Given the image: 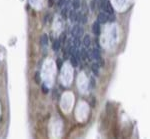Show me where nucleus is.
I'll return each instance as SVG.
<instances>
[{"instance_id":"obj_19","label":"nucleus","mask_w":150,"mask_h":139,"mask_svg":"<svg viewBox=\"0 0 150 139\" xmlns=\"http://www.w3.org/2000/svg\"><path fill=\"white\" fill-rule=\"evenodd\" d=\"M64 3H65V0H58V5L59 6H62Z\"/></svg>"},{"instance_id":"obj_7","label":"nucleus","mask_w":150,"mask_h":139,"mask_svg":"<svg viewBox=\"0 0 150 139\" xmlns=\"http://www.w3.org/2000/svg\"><path fill=\"white\" fill-rule=\"evenodd\" d=\"M83 44L86 48L90 47V45H91V38H90V36H89V35H85V36H84Z\"/></svg>"},{"instance_id":"obj_6","label":"nucleus","mask_w":150,"mask_h":139,"mask_svg":"<svg viewBox=\"0 0 150 139\" xmlns=\"http://www.w3.org/2000/svg\"><path fill=\"white\" fill-rule=\"evenodd\" d=\"M69 18H70L71 22L77 21V13L75 11V9L74 10H70V12H69Z\"/></svg>"},{"instance_id":"obj_13","label":"nucleus","mask_w":150,"mask_h":139,"mask_svg":"<svg viewBox=\"0 0 150 139\" xmlns=\"http://www.w3.org/2000/svg\"><path fill=\"white\" fill-rule=\"evenodd\" d=\"M72 7L75 10L80 8V0H72Z\"/></svg>"},{"instance_id":"obj_4","label":"nucleus","mask_w":150,"mask_h":139,"mask_svg":"<svg viewBox=\"0 0 150 139\" xmlns=\"http://www.w3.org/2000/svg\"><path fill=\"white\" fill-rule=\"evenodd\" d=\"M92 32L95 35H99L100 32H101V27H100V23L99 22H94L93 25H92Z\"/></svg>"},{"instance_id":"obj_16","label":"nucleus","mask_w":150,"mask_h":139,"mask_svg":"<svg viewBox=\"0 0 150 139\" xmlns=\"http://www.w3.org/2000/svg\"><path fill=\"white\" fill-rule=\"evenodd\" d=\"M35 81H36V83H37V84H40V82H41L40 74H39L38 72H36V74H35Z\"/></svg>"},{"instance_id":"obj_9","label":"nucleus","mask_w":150,"mask_h":139,"mask_svg":"<svg viewBox=\"0 0 150 139\" xmlns=\"http://www.w3.org/2000/svg\"><path fill=\"white\" fill-rule=\"evenodd\" d=\"M40 43L41 45H46L48 43V36H47V34H42L41 35V37H40Z\"/></svg>"},{"instance_id":"obj_20","label":"nucleus","mask_w":150,"mask_h":139,"mask_svg":"<svg viewBox=\"0 0 150 139\" xmlns=\"http://www.w3.org/2000/svg\"><path fill=\"white\" fill-rule=\"evenodd\" d=\"M100 1H103V0H100Z\"/></svg>"},{"instance_id":"obj_12","label":"nucleus","mask_w":150,"mask_h":139,"mask_svg":"<svg viewBox=\"0 0 150 139\" xmlns=\"http://www.w3.org/2000/svg\"><path fill=\"white\" fill-rule=\"evenodd\" d=\"M80 53H81V58H82L83 60H85V59L88 58V51L86 50L85 48L81 49V50H80Z\"/></svg>"},{"instance_id":"obj_2","label":"nucleus","mask_w":150,"mask_h":139,"mask_svg":"<svg viewBox=\"0 0 150 139\" xmlns=\"http://www.w3.org/2000/svg\"><path fill=\"white\" fill-rule=\"evenodd\" d=\"M84 33V30L83 28L81 27V26H79V25H75V26H73L72 30H71V34H72V36L74 38H80Z\"/></svg>"},{"instance_id":"obj_17","label":"nucleus","mask_w":150,"mask_h":139,"mask_svg":"<svg viewBox=\"0 0 150 139\" xmlns=\"http://www.w3.org/2000/svg\"><path fill=\"white\" fill-rule=\"evenodd\" d=\"M42 91H43V93H48V88H46V86L45 85H42Z\"/></svg>"},{"instance_id":"obj_14","label":"nucleus","mask_w":150,"mask_h":139,"mask_svg":"<svg viewBox=\"0 0 150 139\" xmlns=\"http://www.w3.org/2000/svg\"><path fill=\"white\" fill-rule=\"evenodd\" d=\"M72 45L74 47H76V48H79V46H80V39L79 38H74L72 42Z\"/></svg>"},{"instance_id":"obj_3","label":"nucleus","mask_w":150,"mask_h":139,"mask_svg":"<svg viewBox=\"0 0 150 139\" xmlns=\"http://www.w3.org/2000/svg\"><path fill=\"white\" fill-rule=\"evenodd\" d=\"M108 15L106 12H100L97 16V22H99L100 24H104L108 21Z\"/></svg>"},{"instance_id":"obj_18","label":"nucleus","mask_w":150,"mask_h":139,"mask_svg":"<svg viewBox=\"0 0 150 139\" xmlns=\"http://www.w3.org/2000/svg\"><path fill=\"white\" fill-rule=\"evenodd\" d=\"M57 65H58V69H60V68H61L62 62H61V60H60V59H58V60H57Z\"/></svg>"},{"instance_id":"obj_10","label":"nucleus","mask_w":150,"mask_h":139,"mask_svg":"<svg viewBox=\"0 0 150 139\" xmlns=\"http://www.w3.org/2000/svg\"><path fill=\"white\" fill-rule=\"evenodd\" d=\"M91 68H92V71H93V73H94L95 75H98L99 74V64L98 63H93L92 64V66H91Z\"/></svg>"},{"instance_id":"obj_8","label":"nucleus","mask_w":150,"mask_h":139,"mask_svg":"<svg viewBox=\"0 0 150 139\" xmlns=\"http://www.w3.org/2000/svg\"><path fill=\"white\" fill-rule=\"evenodd\" d=\"M52 47H53V50H54V51H58L59 49H60V47H61V43H60L59 39H56L55 41L53 42Z\"/></svg>"},{"instance_id":"obj_1","label":"nucleus","mask_w":150,"mask_h":139,"mask_svg":"<svg viewBox=\"0 0 150 139\" xmlns=\"http://www.w3.org/2000/svg\"><path fill=\"white\" fill-rule=\"evenodd\" d=\"M100 9L103 10V12H106L107 14H113L114 13V9H113V6L111 5V3L107 0H103V1H100Z\"/></svg>"},{"instance_id":"obj_11","label":"nucleus","mask_w":150,"mask_h":139,"mask_svg":"<svg viewBox=\"0 0 150 139\" xmlns=\"http://www.w3.org/2000/svg\"><path fill=\"white\" fill-rule=\"evenodd\" d=\"M70 63L72 64V66L73 67H77L78 66V60H77V58L75 57L74 55H70Z\"/></svg>"},{"instance_id":"obj_15","label":"nucleus","mask_w":150,"mask_h":139,"mask_svg":"<svg viewBox=\"0 0 150 139\" xmlns=\"http://www.w3.org/2000/svg\"><path fill=\"white\" fill-rule=\"evenodd\" d=\"M65 39H66V35H65V33H62L60 35V37H59V41H60L61 44H63L65 42Z\"/></svg>"},{"instance_id":"obj_5","label":"nucleus","mask_w":150,"mask_h":139,"mask_svg":"<svg viewBox=\"0 0 150 139\" xmlns=\"http://www.w3.org/2000/svg\"><path fill=\"white\" fill-rule=\"evenodd\" d=\"M77 21L81 24H85L87 22V18H86V15L85 13H79L77 14Z\"/></svg>"}]
</instances>
